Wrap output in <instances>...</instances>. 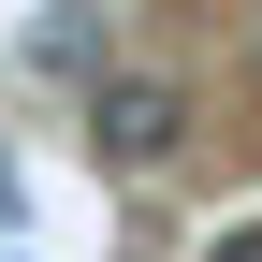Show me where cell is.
I'll return each mask as SVG.
<instances>
[{"instance_id":"obj_2","label":"cell","mask_w":262,"mask_h":262,"mask_svg":"<svg viewBox=\"0 0 262 262\" xmlns=\"http://www.w3.org/2000/svg\"><path fill=\"white\" fill-rule=\"evenodd\" d=\"M219 262H262V219H248V233H219Z\"/></svg>"},{"instance_id":"obj_1","label":"cell","mask_w":262,"mask_h":262,"mask_svg":"<svg viewBox=\"0 0 262 262\" xmlns=\"http://www.w3.org/2000/svg\"><path fill=\"white\" fill-rule=\"evenodd\" d=\"M88 146H102L117 175H160V160L189 146V88H160V73H117L102 102H88Z\"/></svg>"}]
</instances>
